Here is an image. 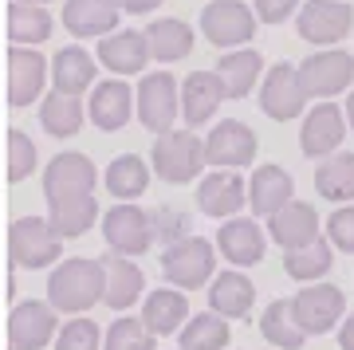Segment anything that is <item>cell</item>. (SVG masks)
<instances>
[{
  "label": "cell",
  "mask_w": 354,
  "mask_h": 350,
  "mask_svg": "<svg viewBox=\"0 0 354 350\" xmlns=\"http://www.w3.org/2000/svg\"><path fill=\"white\" fill-rule=\"evenodd\" d=\"M106 295V272L102 260L87 256H67L48 275V303L59 315H83Z\"/></svg>",
  "instance_id": "obj_1"
},
{
  "label": "cell",
  "mask_w": 354,
  "mask_h": 350,
  "mask_svg": "<svg viewBox=\"0 0 354 350\" xmlns=\"http://www.w3.org/2000/svg\"><path fill=\"white\" fill-rule=\"evenodd\" d=\"M150 165H153V174L162 181H169V185H189L209 165L205 138H197L193 130H169V134L153 138Z\"/></svg>",
  "instance_id": "obj_2"
},
{
  "label": "cell",
  "mask_w": 354,
  "mask_h": 350,
  "mask_svg": "<svg viewBox=\"0 0 354 350\" xmlns=\"http://www.w3.org/2000/svg\"><path fill=\"white\" fill-rule=\"evenodd\" d=\"M162 275L177 291H197L216 279V240L185 237L162 252Z\"/></svg>",
  "instance_id": "obj_3"
},
{
  "label": "cell",
  "mask_w": 354,
  "mask_h": 350,
  "mask_svg": "<svg viewBox=\"0 0 354 350\" xmlns=\"http://www.w3.org/2000/svg\"><path fill=\"white\" fill-rule=\"evenodd\" d=\"M95 181H99V169L87 154H55L44 169V197H48V209H64V205H79V201L95 197Z\"/></svg>",
  "instance_id": "obj_4"
},
{
  "label": "cell",
  "mask_w": 354,
  "mask_h": 350,
  "mask_svg": "<svg viewBox=\"0 0 354 350\" xmlns=\"http://www.w3.org/2000/svg\"><path fill=\"white\" fill-rule=\"evenodd\" d=\"M8 252L16 268H51L64 256V237L55 232L51 217H16L8 228Z\"/></svg>",
  "instance_id": "obj_5"
},
{
  "label": "cell",
  "mask_w": 354,
  "mask_h": 350,
  "mask_svg": "<svg viewBox=\"0 0 354 350\" xmlns=\"http://www.w3.org/2000/svg\"><path fill=\"white\" fill-rule=\"evenodd\" d=\"M256 28H260V16L244 0H209L201 8V32L213 48L241 51L244 44H252Z\"/></svg>",
  "instance_id": "obj_6"
},
{
  "label": "cell",
  "mask_w": 354,
  "mask_h": 350,
  "mask_svg": "<svg viewBox=\"0 0 354 350\" xmlns=\"http://www.w3.org/2000/svg\"><path fill=\"white\" fill-rule=\"evenodd\" d=\"M138 122L150 130L153 138L177 130V118H181V83H177L169 71H150L142 75L138 83Z\"/></svg>",
  "instance_id": "obj_7"
},
{
  "label": "cell",
  "mask_w": 354,
  "mask_h": 350,
  "mask_svg": "<svg viewBox=\"0 0 354 350\" xmlns=\"http://www.w3.org/2000/svg\"><path fill=\"white\" fill-rule=\"evenodd\" d=\"M295 32L311 48H335L354 32V4L351 0H307L295 16Z\"/></svg>",
  "instance_id": "obj_8"
},
{
  "label": "cell",
  "mask_w": 354,
  "mask_h": 350,
  "mask_svg": "<svg viewBox=\"0 0 354 350\" xmlns=\"http://www.w3.org/2000/svg\"><path fill=\"white\" fill-rule=\"evenodd\" d=\"M102 240L114 256H127V260L150 252V244L158 240L153 237V213L130 205V201H118L114 209L102 213Z\"/></svg>",
  "instance_id": "obj_9"
},
{
  "label": "cell",
  "mask_w": 354,
  "mask_h": 350,
  "mask_svg": "<svg viewBox=\"0 0 354 350\" xmlns=\"http://www.w3.org/2000/svg\"><path fill=\"white\" fill-rule=\"evenodd\" d=\"M291 307H295V319L304 323L307 335H327V331L342 326V319H346V295H342V288H335L327 279L304 284L291 295Z\"/></svg>",
  "instance_id": "obj_10"
},
{
  "label": "cell",
  "mask_w": 354,
  "mask_h": 350,
  "mask_svg": "<svg viewBox=\"0 0 354 350\" xmlns=\"http://www.w3.org/2000/svg\"><path fill=\"white\" fill-rule=\"evenodd\" d=\"M299 79H304V91L311 99L330 102L335 95L354 83V55L342 48H327V51H311L304 63H299Z\"/></svg>",
  "instance_id": "obj_11"
},
{
  "label": "cell",
  "mask_w": 354,
  "mask_h": 350,
  "mask_svg": "<svg viewBox=\"0 0 354 350\" xmlns=\"http://www.w3.org/2000/svg\"><path fill=\"white\" fill-rule=\"evenodd\" d=\"M307 95L304 79H299V67L295 63H276L268 67L264 83H260V111L272 118V122H291L307 111Z\"/></svg>",
  "instance_id": "obj_12"
},
{
  "label": "cell",
  "mask_w": 354,
  "mask_h": 350,
  "mask_svg": "<svg viewBox=\"0 0 354 350\" xmlns=\"http://www.w3.org/2000/svg\"><path fill=\"white\" fill-rule=\"evenodd\" d=\"M55 335H59V311H55L48 300H24V303H16L12 315H8L12 350L55 347Z\"/></svg>",
  "instance_id": "obj_13"
},
{
  "label": "cell",
  "mask_w": 354,
  "mask_h": 350,
  "mask_svg": "<svg viewBox=\"0 0 354 350\" xmlns=\"http://www.w3.org/2000/svg\"><path fill=\"white\" fill-rule=\"evenodd\" d=\"M256 146H260L256 130L248 122H241V118H221L209 130V138H205V154H209L213 169H244V165H252Z\"/></svg>",
  "instance_id": "obj_14"
},
{
  "label": "cell",
  "mask_w": 354,
  "mask_h": 350,
  "mask_svg": "<svg viewBox=\"0 0 354 350\" xmlns=\"http://www.w3.org/2000/svg\"><path fill=\"white\" fill-rule=\"evenodd\" d=\"M248 205V177L236 169H213L197 181V209L216 221H232Z\"/></svg>",
  "instance_id": "obj_15"
},
{
  "label": "cell",
  "mask_w": 354,
  "mask_h": 350,
  "mask_svg": "<svg viewBox=\"0 0 354 350\" xmlns=\"http://www.w3.org/2000/svg\"><path fill=\"white\" fill-rule=\"evenodd\" d=\"M342 138H346V111H339L335 102H319L304 114V126H299V150L304 158H330L339 154Z\"/></svg>",
  "instance_id": "obj_16"
},
{
  "label": "cell",
  "mask_w": 354,
  "mask_h": 350,
  "mask_svg": "<svg viewBox=\"0 0 354 350\" xmlns=\"http://www.w3.org/2000/svg\"><path fill=\"white\" fill-rule=\"evenodd\" d=\"M51 75L48 55H39L36 48H8V102L12 107H32L44 95Z\"/></svg>",
  "instance_id": "obj_17"
},
{
  "label": "cell",
  "mask_w": 354,
  "mask_h": 350,
  "mask_svg": "<svg viewBox=\"0 0 354 350\" xmlns=\"http://www.w3.org/2000/svg\"><path fill=\"white\" fill-rule=\"evenodd\" d=\"M134 111H138V95L127 87V79H102L87 99V118L95 122V130H106V134L122 130Z\"/></svg>",
  "instance_id": "obj_18"
},
{
  "label": "cell",
  "mask_w": 354,
  "mask_h": 350,
  "mask_svg": "<svg viewBox=\"0 0 354 350\" xmlns=\"http://www.w3.org/2000/svg\"><path fill=\"white\" fill-rule=\"evenodd\" d=\"M225 99H228V91L216 71H189L181 79V122H185V130L205 126Z\"/></svg>",
  "instance_id": "obj_19"
},
{
  "label": "cell",
  "mask_w": 354,
  "mask_h": 350,
  "mask_svg": "<svg viewBox=\"0 0 354 350\" xmlns=\"http://www.w3.org/2000/svg\"><path fill=\"white\" fill-rule=\"evenodd\" d=\"M216 248L232 268H252L264 260L268 252V232L256 225V217H232L216 232Z\"/></svg>",
  "instance_id": "obj_20"
},
{
  "label": "cell",
  "mask_w": 354,
  "mask_h": 350,
  "mask_svg": "<svg viewBox=\"0 0 354 350\" xmlns=\"http://www.w3.org/2000/svg\"><path fill=\"white\" fill-rule=\"evenodd\" d=\"M150 39H146V32H134V28H118V32H111L106 39H99V63L106 67V71H114V75H138V71H146V63H150Z\"/></svg>",
  "instance_id": "obj_21"
},
{
  "label": "cell",
  "mask_w": 354,
  "mask_h": 350,
  "mask_svg": "<svg viewBox=\"0 0 354 350\" xmlns=\"http://www.w3.org/2000/svg\"><path fill=\"white\" fill-rule=\"evenodd\" d=\"M268 237H272V244H279L283 252L307 248V244L319 240V213L307 201H291V205H283L276 217H268Z\"/></svg>",
  "instance_id": "obj_22"
},
{
  "label": "cell",
  "mask_w": 354,
  "mask_h": 350,
  "mask_svg": "<svg viewBox=\"0 0 354 350\" xmlns=\"http://www.w3.org/2000/svg\"><path fill=\"white\" fill-rule=\"evenodd\" d=\"M295 201V181L283 165H256L248 177V205L256 217H276L283 205Z\"/></svg>",
  "instance_id": "obj_23"
},
{
  "label": "cell",
  "mask_w": 354,
  "mask_h": 350,
  "mask_svg": "<svg viewBox=\"0 0 354 350\" xmlns=\"http://www.w3.org/2000/svg\"><path fill=\"white\" fill-rule=\"evenodd\" d=\"M138 319L150 326V335H181L193 315H189V300H185V291L158 288V291H146Z\"/></svg>",
  "instance_id": "obj_24"
},
{
  "label": "cell",
  "mask_w": 354,
  "mask_h": 350,
  "mask_svg": "<svg viewBox=\"0 0 354 350\" xmlns=\"http://www.w3.org/2000/svg\"><path fill=\"white\" fill-rule=\"evenodd\" d=\"M118 16L111 0H64V28L75 39H106L118 32Z\"/></svg>",
  "instance_id": "obj_25"
},
{
  "label": "cell",
  "mask_w": 354,
  "mask_h": 350,
  "mask_svg": "<svg viewBox=\"0 0 354 350\" xmlns=\"http://www.w3.org/2000/svg\"><path fill=\"white\" fill-rule=\"evenodd\" d=\"M256 303V284L241 268H228L209 284V311H216L221 319H248Z\"/></svg>",
  "instance_id": "obj_26"
},
{
  "label": "cell",
  "mask_w": 354,
  "mask_h": 350,
  "mask_svg": "<svg viewBox=\"0 0 354 350\" xmlns=\"http://www.w3.org/2000/svg\"><path fill=\"white\" fill-rule=\"evenodd\" d=\"M102 272H106V295H102L106 307L127 311L138 300H146V275H142V268L134 260L111 252V256H102Z\"/></svg>",
  "instance_id": "obj_27"
},
{
  "label": "cell",
  "mask_w": 354,
  "mask_h": 350,
  "mask_svg": "<svg viewBox=\"0 0 354 350\" xmlns=\"http://www.w3.org/2000/svg\"><path fill=\"white\" fill-rule=\"evenodd\" d=\"M216 75L225 83L228 99H248L256 83H264V55L256 48H241V51H225L216 55Z\"/></svg>",
  "instance_id": "obj_28"
},
{
  "label": "cell",
  "mask_w": 354,
  "mask_h": 350,
  "mask_svg": "<svg viewBox=\"0 0 354 350\" xmlns=\"http://www.w3.org/2000/svg\"><path fill=\"white\" fill-rule=\"evenodd\" d=\"M51 83L64 95H83L95 91V55L79 44H67L51 55Z\"/></svg>",
  "instance_id": "obj_29"
},
{
  "label": "cell",
  "mask_w": 354,
  "mask_h": 350,
  "mask_svg": "<svg viewBox=\"0 0 354 350\" xmlns=\"http://www.w3.org/2000/svg\"><path fill=\"white\" fill-rule=\"evenodd\" d=\"M146 39H150V55L158 63H177L193 55V28L177 16H158L150 28H146Z\"/></svg>",
  "instance_id": "obj_30"
},
{
  "label": "cell",
  "mask_w": 354,
  "mask_h": 350,
  "mask_svg": "<svg viewBox=\"0 0 354 350\" xmlns=\"http://www.w3.org/2000/svg\"><path fill=\"white\" fill-rule=\"evenodd\" d=\"M51 32H55V20L44 4H20V0L8 4V39L16 48H39L51 39Z\"/></svg>",
  "instance_id": "obj_31"
},
{
  "label": "cell",
  "mask_w": 354,
  "mask_h": 350,
  "mask_svg": "<svg viewBox=\"0 0 354 350\" xmlns=\"http://www.w3.org/2000/svg\"><path fill=\"white\" fill-rule=\"evenodd\" d=\"M39 122L51 138H75L87 122V107L79 95H64V91H51L48 99L39 102Z\"/></svg>",
  "instance_id": "obj_32"
},
{
  "label": "cell",
  "mask_w": 354,
  "mask_h": 350,
  "mask_svg": "<svg viewBox=\"0 0 354 350\" xmlns=\"http://www.w3.org/2000/svg\"><path fill=\"white\" fill-rule=\"evenodd\" d=\"M260 335L272 342V350H299L307 342V331H304V323L295 319L291 300L268 303L264 315H260Z\"/></svg>",
  "instance_id": "obj_33"
},
{
  "label": "cell",
  "mask_w": 354,
  "mask_h": 350,
  "mask_svg": "<svg viewBox=\"0 0 354 350\" xmlns=\"http://www.w3.org/2000/svg\"><path fill=\"white\" fill-rule=\"evenodd\" d=\"M102 181H106V189H111L118 201H134L150 189V165L142 162L138 154H118L106 169H102Z\"/></svg>",
  "instance_id": "obj_34"
},
{
  "label": "cell",
  "mask_w": 354,
  "mask_h": 350,
  "mask_svg": "<svg viewBox=\"0 0 354 350\" xmlns=\"http://www.w3.org/2000/svg\"><path fill=\"white\" fill-rule=\"evenodd\" d=\"M315 193L335 205L354 201V154H330L315 169Z\"/></svg>",
  "instance_id": "obj_35"
},
{
  "label": "cell",
  "mask_w": 354,
  "mask_h": 350,
  "mask_svg": "<svg viewBox=\"0 0 354 350\" xmlns=\"http://www.w3.org/2000/svg\"><path fill=\"white\" fill-rule=\"evenodd\" d=\"M330 264H335V252L323 237L315 244H307V248H295V252H283V272L295 279V284H319L323 275L330 272Z\"/></svg>",
  "instance_id": "obj_36"
},
{
  "label": "cell",
  "mask_w": 354,
  "mask_h": 350,
  "mask_svg": "<svg viewBox=\"0 0 354 350\" xmlns=\"http://www.w3.org/2000/svg\"><path fill=\"white\" fill-rule=\"evenodd\" d=\"M228 319H221L216 311H201L193 315L185 331L177 335L181 350H228Z\"/></svg>",
  "instance_id": "obj_37"
},
{
  "label": "cell",
  "mask_w": 354,
  "mask_h": 350,
  "mask_svg": "<svg viewBox=\"0 0 354 350\" xmlns=\"http://www.w3.org/2000/svg\"><path fill=\"white\" fill-rule=\"evenodd\" d=\"M150 326L134 319V315H118L111 326H106V338H102V350H153Z\"/></svg>",
  "instance_id": "obj_38"
},
{
  "label": "cell",
  "mask_w": 354,
  "mask_h": 350,
  "mask_svg": "<svg viewBox=\"0 0 354 350\" xmlns=\"http://www.w3.org/2000/svg\"><path fill=\"white\" fill-rule=\"evenodd\" d=\"M99 201H79V205H64V209H51V225L64 240H75V237H87L95 221H99Z\"/></svg>",
  "instance_id": "obj_39"
},
{
  "label": "cell",
  "mask_w": 354,
  "mask_h": 350,
  "mask_svg": "<svg viewBox=\"0 0 354 350\" xmlns=\"http://www.w3.org/2000/svg\"><path fill=\"white\" fill-rule=\"evenodd\" d=\"M102 338H106V331H99L95 319H87V315H71V319L59 326V335H55V347L51 350H102Z\"/></svg>",
  "instance_id": "obj_40"
},
{
  "label": "cell",
  "mask_w": 354,
  "mask_h": 350,
  "mask_svg": "<svg viewBox=\"0 0 354 350\" xmlns=\"http://www.w3.org/2000/svg\"><path fill=\"white\" fill-rule=\"evenodd\" d=\"M36 162H39L36 142H32L24 130H8V181H24V177H32Z\"/></svg>",
  "instance_id": "obj_41"
},
{
  "label": "cell",
  "mask_w": 354,
  "mask_h": 350,
  "mask_svg": "<svg viewBox=\"0 0 354 350\" xmlns=\"http://www.w3.org/2000/svg\"><path fill=\"white\" fill-rule=\"evenodd\" d=\"M153 237H158V244H177V240L193 237L189 225H185V213H177L174 205H162V209H153Z\"/></svg>",
  "instance_id": "obj_42"
},
{
  "label": "cell",
  "mask_w": 354,
  "mask_h": 350,
  "mask_svg": "<svg viewBox=\"0 0 354 350\" xmlns=\"http://www.w3.org/2000/svg\"><path fill=\"white\" fill-rule=\"evenodd\" d=\"M327 240L339 252L354 256V205H339V209L327 217Z\"/></svg>",
  "instance_id": "obj_43"
},
{
  "label": "cell",
  "mask_w": 354,
  "mask_h": 350,
  "mask_svg": "<svg viewBox=\"0 0 354 350\" xmlns=\"http://www.w3.org/2000/svg\"><path fill=\"white\" fill-rule=\"evenodd\" d=\"M256 4V16H260V24H283L288 16H299V0H252Z\"/></svg>",
  "instance_id": "obj_44"
},
{
  "label": "cell",
  "mask_w": 354,
  "mask_h": 350,
  "mask_svg": "<svg viewBox=\"0 0 354 350\" xmlns=\"http://www.w3.org/2000/svg\"><path fill=\"white\" fill-rule=\"evenodd\" d=\"M111 4L127 16H146V12H153L158 4H165V0H111Z\"/></svg>",
  "instance_id": "obj_45"
},
{
  "label": "cell",
  "mask_w": 354,
  "mask_h": 350,
  "mask_svg": "<svg viewBox=\"0 0 354 350\" xmlns=\"http://www.w3.org/2000/svg\"><path fill=\"white\" fill-rule=\"evenodd\" d=\"M339 347L342 350H354V315H346L339 326Z\"/></svg>",
  "instance_id": "obj_46"
},
{
  "label": "cell",
  "mask_w": 354,
  "mask_h": 350,
  "mask_svg": "<svg viewBox=\"0 0 354 350\" xmlns=\"http://www.w3.org/2000/svg\"><path fill=\"white\" fill-rule=\"evenodd\" d=\"M346 126H351V130H354V91H351V95H346Z\"/></svg>",
  "instance_id": "obj_47"
},
{
  "label": "cell",
  "mask_w": 354,
  "mask_h": 350,
  "mask_svg": "<svg viewBox=\"0 0 354 350\" xmlns=\"http://www.w3.org/2000/svg\"><path fill=\"white\" fill-rule=\"evenodd\" d=\"M20 4H51V0H20Z\"/></svg>",
  "instance_id": "obj_48"
}]
</instances>
